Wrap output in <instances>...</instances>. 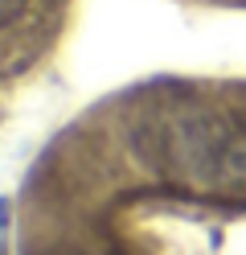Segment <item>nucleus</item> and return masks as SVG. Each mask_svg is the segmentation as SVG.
I'll list each match as a JSON object with an SVG mask.
<instances>
[{
	"mask_svg": "<svg viewBox=\"0 0 246 255\" xmlns=\"http://www.w3.org/2000/svg\"><path fill=\"white\" fill-rule=\"evenodd\" d=\"M136 148L164 181L193 194L246 189V116L180 99L164 103L136 128Z\"/></svg>",
	"mask_w": 246,
	"mask_h": 255,
	"instance_id": "1",
	"label": "nucleus"
},
{
	"mask_svg": "<svg viewBox=\"0 0 246 255\" xmlns=\"http://www.w3.org/2000/svg\"><path fill=\"white\" fill-rule=\"evenodd\" d=\"M21 8H25V0H0V29L21 17Z\"/></svg>",
	"mask_w": 246,
	"mask_h": 255,
	"instance_id": "2",
	"label": "nucleus"
}]
</instances>
